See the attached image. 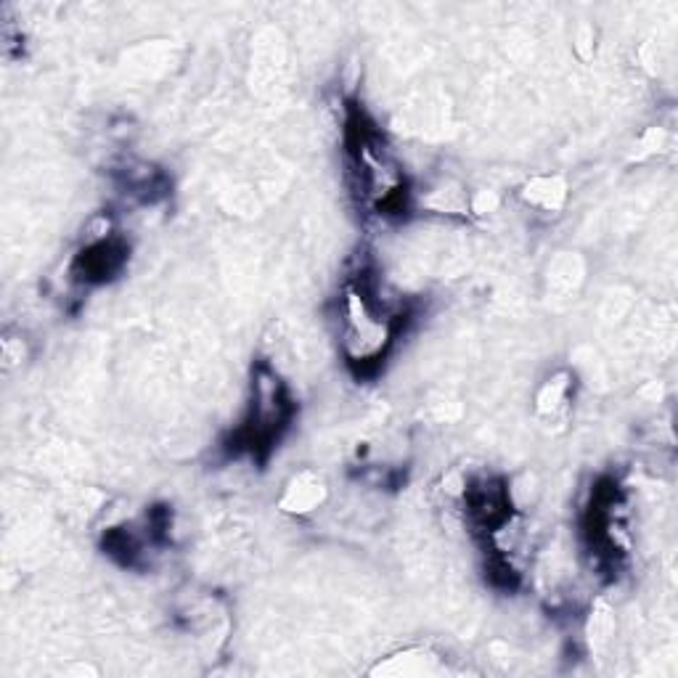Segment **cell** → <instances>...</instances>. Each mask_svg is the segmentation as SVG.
<instances>
[{"label": "cell", "mask_w": 678, "mask_h": 678, "mask_svg": "<svg viewBox=\"0 0 678 678\" xmlns=\"http://www.w3.org/2000/svg\"><path fill=\"white\" fill-rule=\"evenodd\" d=\"M324 493H326L324 483H321L318 477L305 472V475L294 477L292 483H289L287 496H284L281 506H284L287 512H297V514L313 512V509L324 501Z\"/></svg>", "instance_id": "3957f363"}, {"label": "cell", "mask_w": 678, "mask_h": 678, "mask_svg": "<svg viewBox=\"0 0 678 678\" xmlns=\"http://www.w3.org/2000/svg\"><path fill=\"white\" fill-rule=\"evenodd\" d=\"M565 395H567L565 382L554 379V382H549V385L543 387L541 398H538V408H541V411H557V408L562 406Z\"/></svg>", "instance_id": "5b68a950"}, {"label": "cell", "mask_w": 678, "mask_h": 678, "mask_svg": "<svg viewBox=\"0 0 678 678\" xmlns=\"http://www.w3.org/2000/svg\"><path fill=\"white\" fill-rule=\"evenodd\" d=\"M289 403L284 398V387L271 371H260L255 382V400H252V419H249V445L271 443L279 435L287 419Z\"/></svg>", "instance_id": "7a4b0ae2"}, {"label": "cell", "mask_w": 678, "mask_h": 678, "mask_svg": "<svg viewBox=\"0 0 678 678\" xmlns=\"http://www.w3.org/2000/svg\"><path fill=\"white\" fill-rule=\"evenodd\" d=\"M395 326L392 316L363 287H350L342 300V342L350 363L369 366L387 353Z\"/></svg>", "instance_id": "6da1fadb"}, {"label": "cell", "mask_w": 678, "mask_h": 678, "mask_svg": "<svg viewBox=\"0 0 678 678\" xmlns=\"http://www.w3.org/2000/svg\"><path fill=\"white\" fill-rule=\"evenodd\" d=\"M525 196H528V202L541 204V207L551 210V207H557V204L562 202V196H565V186H562L559 178H538V181L530 183L528 194Z\"/></svg>", "instance_id": "277c9868"}]
</instances>
